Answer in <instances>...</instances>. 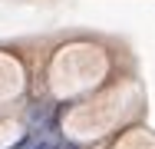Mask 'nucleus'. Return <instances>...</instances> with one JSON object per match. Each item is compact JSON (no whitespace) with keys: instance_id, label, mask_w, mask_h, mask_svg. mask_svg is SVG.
Wrapping results in <instances>:
<instances>
[]
</instances>
